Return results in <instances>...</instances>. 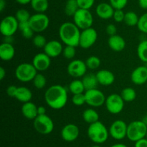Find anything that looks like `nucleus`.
<instances>
[{
    "instance_id": "obj_1",
    "label": "nucleus",
    "mask_w": 147,
    "mask_h": 147,
    "mask_svg": "<svg viewBox=\"0 0 147 147\" xmlns=\"http://www.w3.org/2000/svg\"><path fill=\"white\" fill-rule=\"evenodd\" d=\"M44 97L47 105L53 110L63 109L68 99L67 90L60 84L52 85L47 88Z\"/></svg>"
},
{
    "instance_id": "obj_2",
    "label": "nucleus",
    "mask_w": 147,
    "mask_h": 147,
    "mask_svg": "<svg viewBox=\"0 0 147 147\" xmlns=\"http://www.w3.org/2000/svg\"><path fill=\"white\" fill-rule=\"evenodd\" d=\"M80 33V30L73 22H65L59 27V37L65 46H79Z\"/></svg>"
},
{
    "instance_id": "obj_3",
    "label": "nucleus",
    "mask_w": 147,
    "mask_h": 147,
    "mask_svg": "<svg viewBox=\"0 0 147 147\" xmlns=\"http://www.w3.org/2000/svg\"><path fill=\"white\" fill-rule=\"evenodd\" d=\"M87 134L90 141L96 144H102L106 142L109 136V131L100 121H97L89 125Z\"/></svg>"
},
{
    "instance_id": "obj_4",
    "label": "nucleus",
    "mask_w": 147,
    "mask_h": 147,
    "mask_svg": "<svg viewBox=\"0 0 147 147\" xmlns=\"http://www.w3.org/2000/svg\"><path fill=\"white\" fill-rule=\"evenodd\" d=\"M37 74V70L33 66L32 63H27V62L19 64L14 71L16 79L24 83L32 82Z\"/></svg>"
},
{
    "instance_id": "obj_5",
    "label": "nucleus",
    "mask_w": 147,
    "mask_h": 147,
    "mask_svg": "<svg viewBox=\"0 0 147 147\" xmlns=\"http://www.w3.org/2000/svg\"><path fill=\"white\" fill-rule=\"evenodd\" d=\"M147 125L143 120H134L128 124L126 137L131 141L136 142L142 138H146Z\"/></svg>"
},
{
    "instance_id": "obj_6",
    "label": "nucleus",
    "mask_w": 147,
    "mask_h": 147,
    "mask_svg": "<svg viewBox=\"0 0 147 147\" xmlns=\"http://www.w3.org/2000/svg\"><path fill=\"white\" fill-rule=\"evenodd\" d=\"M34 130L42 135H48L51 133L55 128L54 122L47 115H37L33 121Z\"/></svg>"
},
{
    "instance_id": "obj_7",
    "label": "nucleus",
    "mask_w": 147,
    "mask_h": 147,
    "mask_svg": "<svg viewBox=\"0 0 147 147\" xmlns=\"http://www.w3.org/2000/svg\"><path fill=\"white\" fill-rule=\"evenodd\" d=\"M73 22L80 30L92 27L93 16L89 10L79 9L73 17Z\"/></svg>"
},
{
    "instance_id": "obj_8",
    "label": "nucleus",
    "mask_w": 147,
    "mask_h": 147,
    "mask_svg": "<svg viewBox=\"0 0 147 147\" xmlns=\"http://www.w3.org/2000/svg\"><path fill=\"white\" fill-rule=\"evenodd\" d=\"M125 102L121 95L113 93L106 97L105 106L108 112L113 115H117L121 112L124 108Z\"/></svg>"
},
{
    "instance_id": "obj_9",
    "label": "nucleus",
    "mask_w": 147,
    "mask_h": 147,
    "mask_svg": "<svg viewBox=\"0 0 147 147\" xmlns=\"http://www.w3.org/2000/svg\"><path fill=\"white\" fill-rule=\"evenodd\" d=\"M29 22L34 33H40L48 28L50 19L45 13H35L31 16Z\"/></svg>"
},
{
    "instance_id": "obj_10",
    "label": "nucleus",
    "mask_w": 147,
    "mask_h": 147,
    "mask_svg": "<svg viewBox=\"0 0 147 147\" xmlns=\"http://www.w3.org/2000/svg\"><path fill=\"white\" fill-rule=\"evenodd\" d=\"M19 30V22L15 16L8 15L2 19L0 32L3 36H13Z\"/></svg>"
},
{
    "instance_id": "obj_11",
    "label": "nucleus",
    "mask_w": 147,
    "mask_h": 147,
    "mask_svg": "<svg viewBox=\"0 0 147 147\" xmlns=\"http://www.w3.org/2000/svg\"><path fill=\"white\" fill-rule=\"evenodd\" d=\"M86 104L93 108H98L105 105L106 97L104 93L98 88L86 90L85 92Z\"/></svg>"
},
{
    "instance_id": "obj_12",
    "label": "nucleus",
    "mask_w": 147,
    "mask_h": 147,
    "mask_svg": "<svg viewBox=\"0 0 147 147\" xmlns=\"http://www.w3.org/2000/svg\"><path fill=\"white\" fill-rule=\"evenodd\" d=\"M87 69L86 62L80 59H73L67 66V74L76 79L83 77L86 74Z\"/></svg>"
},
{
    "instance_id": "obj_13",
    "label": "nucleus",
    "mask_w": 147,
    "mask_h": 147,
    "mask_svg": "<svg viewBox=\"0 0 147 147\" xmlns=\"http://www.w3.org/2000/svg\"><path fill=\"white\" fill-rule=\"evenodd\" d=\"M98 40V33L93 27L85 29L81 31L79 46L83 49L90 48Z\"/></svg>"
},
{
    "instance_id": "obj_14",
    "label": "nucleus",
    "mask_w": 147,
    "mask_h": 147,
    "mask_svg": "<svg viewBox=\"0 0 147 147\" xmlns=\"http://www.w3.org/2000/svg\"><path fill=\"white\" fill-rule=\"evenodd\" d=\"M128 124L123 120L113 121L109 128V134L115 140H123L127 135Z\"/></svg>"
},
{
    "instance_id": "obj_15",
    "label": "nucleus",
    "mask_w": 147,
    "mask_h": 147,
    "mask_svg": "<svg viewBox=\"0 0 147 147\" xmlns=\"http://www.w3.org/2000/svg\"><path fill=\"white\" fill-rule=\"evenodd\" d=\"M62 138L66 142H73L78 138L80 135V129L78 126L74 123L66 124L60 132Z\"/></svg>"
},
{
    "instance_id": "obj_16",
    "label": "nucleus",
    "mask_w": 147,
    "mask_h": 147,
    "mask_svg": "<svg viewBox=\"0 0 147 147\" xmlns=\"http://www.w3.org/2000/svg\"><path fill=\"white\" fill-rule=\"evenodd\" d=\"M32 63L37 71H45L47 70L51 65V58L45 52L39 53L33 57Z\"/></svg>"
},
{
    "instance_id": "obj_17",
    "label": "nucleus",
    "mask_w": 147,
    "mask_h": 147,
    "mask_svg": "<svg viewBox=\"0 0 147 147\" xmlns=\"http://www.w3.org/2000/svg\"><path fill=\"white\" fill-rule=\"evenodd\" d=\"M63 49L64 48H63L61 42L56 40H53L47 42L43 50L47 56H50L51 59H53V58H56L62 54Z\"/></svg>"
},
{
    "instance_id": "obj_18",
    "label": "nucleus",
    "mask_w": 147,
    "mask_h": 147,
    "mask_svg": "<svg viewBox=\"0 0 147 147\" xmlns=\"http://www.w3.org/2000/svg\"><path fill=\"white\" fill-rule=\"evenodd\" d=\"M131 80L136 85H143L147 83V67L139 66L134 69L131 74Z\"/></svg>"
},
{
    "instance_id": "obj_19",
    "label": "nucleus",
    "mask_w": 147,
    "mask_h": 147,
    "mask_svg": "<svg viewBox=\"0 0 147 147\" xmlns=\"http://www.w3.org/2000/svg\"><path fill=\"white\" fill-rule=\"evenodd\" d=\"M114 8L110 3L101 2L97 5L96 8V14L102 20H109L113 18Z\"/></svg>"
},
{
    "instance_id": "obj_20",
    "label": "nucleus",
    "mask_w": 147,
    "mask_h": 147,
    "mask_svg": "<svg viewBox=\"0 0 147 147\" xmlns=\"http://www.w3.org/2000/svg\"><path fill=\"white\" fill-rule=\"evenodd\" d=\"M99 84L108 86L113 84L115 82V75L111 71L107 69H101L96 74Z\"/></svg>"
},
{
    "instance_id": "obj_21",
    "label": "nucleus",
    "mask_w": 147,
    "mask_h": 147,
    "mask_svg": "<svg viewBox=\"0 0 147 147\" xmlns=\"http://www.w3.org/2000/svg\"><path fill=\"white\" fill-rule=\"evenodd\" d=\"M108 45L112 50L115 52H121L126 48V43L125 39L119 35L109 36Z\"/></svg>"
},
{
    "instance_id": "obj_22",
    "label": "nucleus",
    "mask_w": 147,
    "mask_h": 147,
    "mask_svg": "<svg viewBox=\"0 0 147 147\" xmlns=\"http://www.w3.org/2000/svg\"><path fill=\"white\" fill-rule=\"evenodd\" d=\"M21 112L23 116L28 120H34L37 116V106L31 101L28 102L23 103L21 108Z\"/></svg>"
},
{
    "instance_id": "obj_23",
    "label": "nucleus",
    "mask_w": 147,
    "mask_h": 147,
    "mask_svg": "<svg viewBox=\"0 0 147 147\" xmlns=\"http://www.w3.org/2000/svg\"><path fill=\"white\" fill-rule=\"evenodd\" d=\"M15 55V48L11 43L3 42L0 45V58L2 61H9L13 59Z\"/></svg>"
},
{
    "instance_id": "obj_24",
    "label": "nucleus",
    "mask_w": 147,
    "mask_h": 147,
    "mask_svg": "<svg viewBox=\"0 0 147 147\" xmlns=\"http://www.w3.org/2000/svg\"><path fill=\"white\" fill-rule=\"evenodd\" d=\"M14 98L22 103L30 102L32 98V92L26 86H19Z\"/></svg>"
},
{
    "instance_id": "obj_25",
    "label": "nucleus",
    "mask_w": 147,
    "mask_h": 147,
    "mask_svg": "<svg viewBox=\"0 0 147 147\" xmlns=\"http://www.w3.org/2000/svg\"><path fill=\"white\" fill-rule=\"evenodd\" d=\"M82 82L84 84L86 91L96 89L98 87V85L99 84L96 75L92 73L86 74L82 79Z\"/></svg>"
},
{
    "instance_id": "obj_26",
    "label": "nucleus",
    "mask_w": 147,
    "mask_h": 147,
    "mask_svg": "<svg viewBox=\"0 0 147 147\" xmlns=\"http://www.w3.org/2000/svg\"><path fill=\"white\" fill-rule=\"evenodd\" d=\"M83 119L89 125L99 120V114L93 108H88L83 112Z\"/></svg>"
},
{
    "instance_id": "obj_27",
    "label": "nucleus",
    "mask_w": 147,
    "mask_h": 147,
    "mask_svg": "<svg viewBox=\"0 0 147 147\" xmlns=\"http://www.w3.org/2000/svg\"><path fill=\"white\" fill-rule=\"evenodd\" d=\"M30 5L36 13H45L49 7V1L48 0H32Z\"/></svg>"
},
{
    "instance_id": "obj_28",
    "label": "nucleus",
    "mask_w": 147,
    "mask_h": 147,
    "mask_svg": "<svg viewBox=\"0 0 147 147\" xmlns=\"http://www.w3.org/2000/svg\"><path fill=\"white\" fill-rule=\"evenodd\" d=\"M19 30L21 32L22 35L26 39H32L34 36V32L32 29L29 21L19 22Z\"/></svg>"
},
{
    "instance_id": "obj_29",
    "label": "nucleus",
    "mask_w": 147,
    "mask_h": 147,
    "mask_svg": "<svg viewBox=\"0 0 147 147\" xmlns=\"http://www.w3.org/2000/svg\"><path fill=\"white\" fill-rule=\"evenodd\" d=\"M69 91L73 95H77V94L85 93L86 89H85L84 84L80 79H74L70 83L68 86Z\"/></svg>"
},
{
    "instance_id": "obj_30",
    "label": "nucleus",
    "mask_w": 147,
    "mask_h": 147,
    "mask_svg": "<svg viewBox=\"0 0 147 147\" xmlns=\"http://www.w3.org/2000/svg\"><path fill=\"white\" fill-rule=\"evenodd\" d=\"M79 9L77 0H67L65 4V14L67 17H73Z\"/></svg>"
},
{
    "instance_id": "obj_31",
    "label": "nucleus",
    "mask_w": 147,
    "mask_h": 147,
    "mask_svg": "<svg viewBox=\"0 0 147 147\" xmlns=\"http://www.w3.org/2000/svg\"><path fill=\"white\" fill-rule=\"evenodd\" d=\"M139 17L135 12L129 11L125 13V17L123 22L128 26L134 27V26H137L139 22Z\"/></svg>"
},
{
    "instance_id": "obj_32",
    "label": "nucleus",
    "mask_w": 147,
    "mask_h": 147,
    "mask_svg": "<svg viewBox=\"0 0 147 147\" xmlns=\"http://www.w3.org/2000/svg\"><path fill=\"white\" fill-rule=\"evenodd\" d=\"M136 92L134 88L126 87L122 89L121 96L122 97L125 102H131L135 100L136 98Z\"/></svg>"
},
{
    "instance_id": "obj_33",
    "label": "nucleus",
    "mask_w": 147,
    "mask_h": 147,
    "mask_svg": "<svg viewBox=\"0 0 147 147\" xmlns=\"http://www.w3.org/2000/svg\"><path fill=\"white\" fill-rule=\"evenodd\" d=\"M137 55L142 61L147 62V39L143 40L137 46Z\"/></svg>"
},
{
    "instance_id": "obj_34",
    "label": "nucleus",
    "mask_w": 147,
    "mask_h": 147,
    "mask_svg": "<svg viewBox=\"0 0 147 147\" xmlns=\"http://www.w3.org/2000/svg\"><path fill=\"white\" fill-rule=\"evenodd\" d=\"M85 62H86V64L87 66L88 69H90V70L97 69L98 68L100 67V63H101L100 59L96 56H89Z\"/></svg>"
},
{
    "instance_id": "obj_35",
    "label": "nucleus",
    "mask_w": 147,
    "mask_h": 147,
    "mask_svg": "<svg viewBox=\"0 0 147 147\" xmlns=\"http://www.w3.org/2000/svg\"><path fill=\"white\" fill-rule=\"evenodd\" d=\"M33 85L37 89H42L47 84V79L42 74L37 73L32 81Z\"/></svg>"
},
{
    "instance_id": "obj_36",
    "label": "nucleus",
    "mask_w": 147,
    "mask_h": 147,
    "mask_svg": "<svg viewBox=\"0 0 147 147\" xmlns=\"http://www.w3.org/2000/svg\"><path fill=\"white\" fill-rule=\"evenodd\" d=\"M14 16L18 20L19 22H21L29 21L32 15L29 12L28 10H27L26 9H20L16 12Z\"/></svg>"
},
{
    "instance_id": "obj_37",
    "label": "nucleus",
    "mask_w": 147,
    "mask_h": 147,
    "mask_svg": "<svg viewBox=\"0 0 147 147\" xmlns=\"http://www.w3.org/2000/svg\"><path fill=\"white\" fill-rule=\"evenodd\" d=\"M47 43L46 37L41 34L35 35L32 38L33 45L38 48H44Z\"/></svg>"
},
{
    "instance_id": "obj_38",
    "label": "nucleus",
    "mask_w": 147,
    "mask_h": 147,
    "mask_svg": "<svg viewBox=\"0 0 147 147\" xmlns=\"http://www.w3.org/2000/svg\"><path fill=\"white\" fill-rule=\"evenodd\" d=\"M137 27L139 31L147 34V12L144 13L142 15L139 17Z\"/></svg>"
},
{
    "instance_id": "obj_39",
    "label": "nucleus",
    "mask_w": 147,
    "mask_h": 147,
    "mask_svg": "<svg viewBox=\"0 0 147 147\" xmlns=\"http://www.w3.org/2000/svg\"><path fill=\"white\" fill-rule=\"evenodd\" d=\"M75 46H65L63 51V55L66 59L71 60L74 59L76 54V50Z\"/></svg>"
},
{
    "instance_id": "obj_40",
    "label": "nucleus",
    "mask_w": 147,
    "mask_h": 147,
    "mask_svg": "<svg viewBox=\"0 0 147 147\" xmlns=\"http://www.w3.org/2000/svg\"><path fill=\"white\" fill-rule=\"evenodd\" d=\"M72 102L76 106H82L86 103L85 93L73 95L72 97Z\"/></svg>"
},
{
    "instance_id": "obj_41",
    "label": "nucleus",
    "mask_w": 147,
    "mask_h": 147,
    "mask_svg": "<svg viewBox=\"0 0 147 147\" xmlns=\"http://www.w3.org/2000/svg\"><path fill=\"white\" fill-rule=\"evenodd\" d=\"M128 1L129 0H109V3L114 10H123L127 5Z\"/></svg>"
},
{
    "instance_id": "obj_42",
    "label": "nucleus",
    "mask_w": 147,
    "mask_h": 147,
    "mask_svg": "<svg viewBox=\"0 0 147 147\" xmlns=\"http://www.w3.org/2000/svg\"><path fill=\"white\" fill-rule=\"evenodd\" d=\"M95 1L96 0H77V2L80 9L90 10V9L94 5Z\"/></svg>"
},
{
    "instance_id": "obj_43",
    "label": "nucleus",
    "mask_w": 147,
    "mask_h": 147,
    "mask_svg": "<svg viewBox=\"0 0 147 147\" xmlns=\"http://www.w3.org/2000/svg\"><path fill=\"white\" fill-rule=\"evenodd\" d=\"M125 12L123 10H115L114 13L113 15V19L115 22L119 23L124 21Z\"/></svg>"
},
{
    "instance_id": "obj_44",
    "label": "nucleus",
    "mask_w": 147,
    "mask_h": 147,
    "mask_svg": "<svg viewBox=\"0 0 147 147\" xmlns=\"http://www.w3.org/2000/svg\"><path fill=\"white\" fill-rule=\"evenodd\" d=\"M106 32L107 33V35H109V36L114 35L117 33V27H116V26L115 24H109L106 26Z\"/></svg>"
},
{
    "instance_id": "obj_45",
    "label": "nucleus",
    "mask_w": 147,
    "mask_h": 147,
    "mask_svg": "<svg viewBox=\"0 0 147 147\" xmlns=\"http://www.w3.org/2000/svg\"><path fill=\"white\" fill-rule=\"evenodd\" d=\"M17 86H15V85H10L7 87V94L9 97H15L16 93H17Z\"/></svg>"
},
{
    "instance_id": "obj_46",
    "label": "nucleus",
    "mask_w": 147,
    "mask_h": 147,
    "mask_svg": "<svg viewBox=\"0 0 147 147\" xmlns=\"http://www.w3.org/2000/svg\"><path fill=\"white\" fill-rule=\"evenodd\" d=\"M134 147H147V138H144L136 141Z\"/></svg>"
},
{
    "instance_id": "obj_47",
    "label": "nucleus",
    "mask_w": 147,
    "mask_h": 147,
    "mask_svg": "<svg viewBox=\"0 0 147 147\" xmlns=\"http://www.w3.org/2000/svg\"><path fill=\"white\" fill-rule=\"evenodd\" d=\"M139 7L143 10H147V0H138Z\"/></svg>"
},
{
    "instance_id": "obj_48",
    "label": "nucleus",
    "mask_w": 147,
    "mask_h": 147,
    "mask_svg": "<svg viewBox=\"0 0 147 147\" xmlns=\"http://www.w3.org/2000/svg\"><path fill=\"white\" fill-rule=\"evenodd\" d=\"M46 112H47V110H46L45 107H44V106L37 107V113H38V115H45Z\"/></svg>"
},
{
    "instance_id": "obj_49",
    "label": "nucleus",
    "mask_w": 147,
    "mask_h": 147,
    "mask_svg": "<svg viewBox=\"0 0 147 147\" xmlns=\"http://www.w3.org/2000/svg\"><path fill=\"white\" fill-rule=\"evenodd\" d=\"M14 39H13V36H4V39H3V42L7 43H11L12 44Z\"/></svg>"
},
{
    "instance_id": "obj_50",
    "label": "nucleus",
    "mask_w": 147,
    "mask_h": 147,
    "mask_svg": "<svg viewBox=\"0 0 147 147\" xmlns=\"http://www.w3.org/2000/svg\"><path fill=\"white\" fill-rule=\"evenodd\" d=\"M6 74L7 72H6L5 69L2 66L0 67V80H3L4 79V77L6 76Z\"/></svg>"
},
{
    "instance_id": "obj_51",
    "label": "nucleus",
    "mask_w": 147,
    "mask_h": 147,
    "mask_svg": "<svg viewBox=\"0 0 147 147\" xmlns=\"http://www.w3.org/2000/svg\"><path fill=\"white\" fill-rule=\"evenodd\" d=\"M32 0H15V1L21 5H26L31 3Z\"/></svg>"
},
{
    "instance_id": "obj_52",
    "label": "nucleus",
    "mask_w": 147,
    "mask_h": 147,
    "mask_svg": "<svg viewBox=\"0 0 147 147\" xmlns=\"http://www.w3.org/2000/svg\"><path fill=\"white\" fill-rule=\"evenodd\" d=\"M6 0H0V11L3 12L6 7Z\"/></svg>"
},
{
    "instance_id": "obj_53",
    "label": "nucleus",
    "mask_w": 147,
    "mask_h": 147,
    "mask_svg": "<svg viewBox=\"0 0 147 147\" xmlns=\"http://www.w3.org/2000/svg\"><path fill=\"white\" fill-rule=\"evenodd\" d=\"M110 147H128L126 144H122V143H118V144H113Z\"/></svg>"
},
{
    "instance_id": "obj_54",
    "label": "nucleus",
    "mask_w": 147,
    "mask_h": 147,
    "mask_svg": "<svg viewBox=\"0 0 147 147\" xmlns=\"http://www.w3.org/2000/svg\"><path fill=\"white\" fill-rule=\"evenodd\" d=\"M142 120H143L144 122L145 123H146V125H147V112H146V115H145V116L144 117V118H143V119H142Z\"/></svg>"
},
{
    "instance_id": "obj_55",
    "label": "nucleus",
    "mask_w": 147,
    "mask_h": 147,
    "mask_svg": "<svg viewBox=\"0 0 147 147\" xmlns=\"http://www.w3.org/2000/svg\"><path fill=\"white\" fill-rule=\"evenodd\" d=\"M91 147H102L101 146H100V144H95V145L92 146Z\"/></svg>"
},
{
    "instance_id": "obj_56",
    "label": "nucleus",
    "mask_w": 147,
    "mask_h": 147,
    "mask_svg": "<svg viewBox=\"0 0 147 147\" xmlns=\"http://www.w3.org/2000/svg\"><path fill=\"white\" fill-rule=\"evenodd\" d=\"M146 67H147V62H146Z\"/></svg>"
},
{
    "instance_id": "obj_57",
    "label": "nucleus",
    "mask_w": 147,
    "mask_h": 147,
    "mask_svg": "<svg viewBox=\"0 0 147 147\" xmlns=\"http://www.w3.org/2000/svg\"><path fill=\"white\" fill-rule=\"evenodd\" d=\"M146 138H147V133H146Z\"/></svg>"
}]
</instances>
